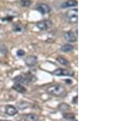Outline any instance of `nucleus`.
<instances>
[{"mask_svg":"<svg viewBox=\"0 0 122 121\" xmlns=\"http://www.w3.org/2000/svg\"><path fill=\"white\" fill-rule=\"evenodd\" d=\"M23 30V27L21 25H18V24H15L13 26V31L14 32H21Z\"/></svg>","mask_w":122,"mask_h":121,"instance_id":"f3484780","label":"nucleus"},{"mask_svg":"<svg viewBox=\"0 0 122 121\" xmlns=\"http://www.w3.org/2000/svg\"><path fill=\"white\" fill-rule=\"evenodd\" d=\"M77 6V1L76 0H68L63 3L60 5L61 8H68V7H72Z\"/></svg>","mask_w":122,"mask_h":121,"instance_id":"9d476101","label":"nucleus"},{"mask_svg":"<svg viewBox=\"0 0 122 121\" xmlns=\"http://www.w3.org/2000/svg\"><path fill=\"white\" fill-rule=\"evenodd\" d=\"M12 89L15 91H17L18 93H25L27 91L26 88L24 86V85H22V84L18 83V82L15 83L14 85H13Z\"/></svg>","mask_w":122,"mask_h":121,"instance_id":"9b49d317","label":"nucleus"},{"mask_svg":"<svg viewBox=\"0 0 122 121\" xmlns=\"http://www.w3.org/2000/svg\"><path fill=\"white\" fill-rule=\"evenodd\" d=\"M64 39L68 42H76L77 40V36L72 31H67L64 33Z\"/></svg>","mask_w":122,"mask_h":121,"instance_id":"0eeeda50","label":"nucleus"},{"mask_svg":"<svg viewBox=\"0 0 122 121\" xmlns=\"http://www.w3.org/2000/svg\"><path fill=\"white\" fill-rule=\"evenodd\" d=\"M66 18L70 23H76L78 20V10L76 8L68 10L66 12Z\"/></svg>","mask_w":122,"mask_h":121,"instance_id":"7ed1b4c3","label":"nucleus"},{"mask_svg":"<svg viewBox=\"0 0 122 121\" xmlns=\"http://www.w3.org/2000/svg\"><path fill=\"white\" fill-rule=\"evenodd\" d=\"M20 5L23 7H29V6L32 4V1L31 0H20Z\"/></svg>","mask_w":122,"mask_h":121,"instance_id":"2eb2a0df","label":"nucleus"},{"mask_svg":"<svg viewBox=\"0 0 122 121\" xmlns=\"http://www.w3.org/2000/svg\"><path fill=\"white\" fill-rule=\"evenodd\" d=\"M24 120L25 121H38V116L35 114H26L24 116Z\"/></svg>","mask_w":122,"mask_h":121,"instance_id":"f8f14e48","label":"nucleus"},{"mask_svg":"<svg viewBox=\"0 0 122 121\" xmlns=\"http://www.w3.org/2000/svg\"><path fill=\"white\" fill-rule=\"evenodd\" d=\"M0 121H9V120H0Z\"/></svg>","mask_w":122,"mask_h":121,"instance_id":"aec40b11","label":"nucleus"},{"mask_svg":"<svg viewBox=\"0 0 122 121\" xmlns=\"http://www.w3.org/2000/svg\"><path fill=\"white\" fill-rule=\"evenodd\" d=\"M59 108H62L61 109V111H65L64 108H66L67 110H68V109H69V106H68V105H66L65 103H61L60 105V106H59Z\"/></svg>","mask_w":122,"mask_h":121,"instance_id":"a211bd4d","label":"nucleus"},{"mask_svg":"<svg viewBox=\"0 0 122 121\" xmlns=\"http://www.w3.org/2000/svg\"><path fill=\"white\" fill-rule=\"evenodd\" d=\"M25 64H26L28 67H34L36 66V64L38 63V58L34 55H30L28 56L25 60Z\"/></svg>","mask_w":122,"mask_h":121,"instance_id":"6e6552de","label":"nucleus"},{"mask_svg":"<svg viewBox=\"0 0 122 121\" xmlns=\"http://www.w3.org/2000/svg\"><path fill=\"white\" fill-rule=\"evenodd\" d=\"M56 59H57V61H58L59 63L61 64V65H64V66H68V65H69V62H68V60H67L65 58L61 57V56H59Z\"/></svg>","mask_w":122,"mask_h":121,"instance_id":"4468645a","label":"nucleus"},{"mask_svg":"<svg viewBox=\"0 0 122 121\" xmlns=\"http://www.w3.org/2000/svg\"><path fill=\"white\" fill-rule=\"evenodd\" d=\"M5 112H6V114L8 115V116H12L16 115L17 113H18V111H17V109L15 108L14 106H12V105H7L5 108Z\"/></svg>","mask_w":122,"mask_h":121,"instance_id":"1a4fd4ad","label":"nucleus"},{"mask_svg":"<svg viewBox=\"0 0 122 121\" xmlns=\"http://www.w3.org/2000/svg\"><path fill=\"white\" fill-rule=\"evenodd\" d=\"M53 25V23L50 19H44V20H41L36 23V27L39 30L46 31L47 29H51Z\"/></svg>","mask_w":122,"mask_h":121,"instance_id":"20e7f679","label":"nucleus"},{"mask_svg":"<svg viewBox=\"0 0 122 121\" xmlns=\"http://www.w3.org/2000/svg\"><path fill=\"white\" fill-rule=\"evenodd\" d=\"M64 117L65 119L68 120H72V121H76L75 120V116L73 114H70V113H67V114H64Z\"/></svg>","mask_w":122,"mask_h":121,"instance_id":"dca6fc26","label":"nucleus"},{"mask_svg":"<svg viewBox=\"0 0 122 121\" xmlns=\"http://www.w3.org/2000/svg\"><path fill=\"white\" fill-rule=\"evenodd\" d=\"M46 92L56 97H64L67 93L66 89L64 88V86L60 85V84H55V85L49 86L46 89Z\"/></svg>","mask_w":122,"mask_h":121,"instance_id":"f257e3e1","label":"nucleus"},{"mask_svg":"<svg viewBox=\"0 0 122 121\" xmlns=\"http://www.w3.org/2000/svg\"><path fill=\"white\" fill-rule=\"evenodd\" d=\"M36 10L38 11L41 14L46 15V14H48V13L51 12V8L50 6L48 4H46V3H38L36 7Z\"/></svg>","mask_w":122,"mask_h":121,"instance_id":"423d86ee","label":"nucleus"},{"mask_svg":"<svg viewBox=\"0 0 122 121\" xmlns=\"http://www.w3.org/2000/svg\"><path fill=\"white\" fill-rule=\"evenodd\" d=\"M60 50H62L63 52H65V53H68V52H71L74 50V46L71 44H64L62 46L60 47Z\"/></svg>","mask_w":122,"mask_h":121,"instance_id":"ddd939ff","label":"nucleus"},{"mask_svg":"<svg viewBox=\"0 0 122 121\" xmlns=\"http://www.w3.org/2000/svg\"><path fill=\"white\" fill-rule=\"evenodd\" d=\"M16 54H17V56H19V57H23V56L25 54V52L23 50H19L18 51L16 52Z\"/></svg>","mask_w":122,"mask_h":121,"instance_id":"6ab92c4d","label":"nucleus"},{"mask_svg":"<svg viewBox=\"0 0 122 121\" xmlns=\"http://www.w3.org/2000/svg\"><path fill=\"white\" fill-rule=\"evenodd\" d=\"M35 80H36V77L31 74H24V75L18 76L15 78V81L20 84H27L29 82H32Z\"/></svg>","mask_w":122,"mask_h":121,"instance_id":"f03ea898","label":"nucleus"},{"mask_svg":"<svg viewBox=\"0 0 122 121\" xmlns=\"http://www.w3.org/2000/svg\"><path fill=\"white\" fill-rule=\"evenodd\" d=\"M54 75L57 77H72L74 75V73L71 70L65 69V68H57L55 70Z\"/></svg>","mask_w":122,"mask_h":121,"instance_id":"39448f33","label":"nucleus"}]
</instances>
